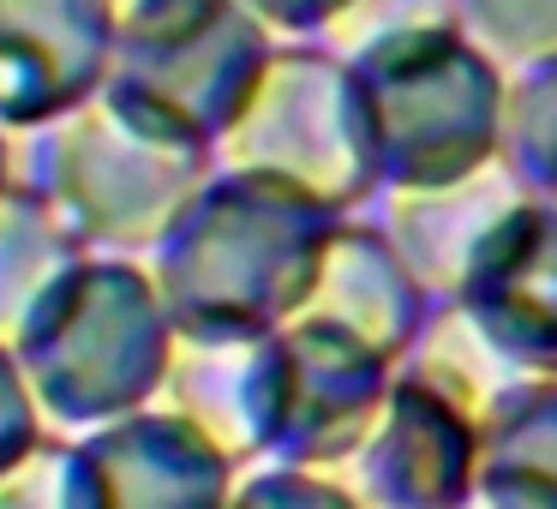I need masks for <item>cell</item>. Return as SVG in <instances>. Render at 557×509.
I'll use <instances>...</instances> for the list:
<instances>
[{
	"mask_svg": "<svg viewBox=\"0 0 557 509\" xmlns=\"http://www.w3.org/2000/svg\"><path fill=\"white\" fill-rule=\"evenodd\" d=\"M66 485L73 509H216L222 456L198 425L121 413L66 449Z\"/></svg>",
	"mask_w": 557,
	"mask_h": 509,
	"instance_id": "cell-4",
	"label": "cell"
},
{
	"mask_svg": "<svg viewBox=\"0 0 557 509\" xmlns=\"http://www.w3.org/2000/svg\"><path fill=\"white\" fill-rule=\"evenodd\" d=\"M78 252H85L78 234L54 216V204L30 181H13L0 193V342H18L25 318Z\"/></svg>",
	"mask_w": 557,
	"mask_h": 509,
	"instance_id": "cell-5",
	"label": "cell"
},
{
	"mask_svg": "<svg viewBox=\"0 0 557 509\" xmlns=\"http://www.w3.org/2000/svg\"><path fill=\"white\" fill-rule=\"evenodd\" d=\"M114 0H0V126L42 133L109 78Z\"/></svg>",
	"mask_w": 557,
	"mask_h": 509,
	"instance_id": "cell-3",
	"label": "cell"
},
{
	"mask_svg": "<svg viewBox=\"0 0 557 509\" xmlns=\"http://www.w3.org/2000/svg\"><path fill=\"white\" fill-rule=\"evenodd\" d=\"M13 353L54 432H90L133 413L174 360L150 282L121 258L85 252L37 300Z\"/></svg>",
	"mask_w": 557,
	"mask_h": 509,
	"instance_id": "cell-1",
	"label": "cell"
},
{
	"mask_svg": "<svg viewBox=\"0 0 557 509\" xmlns=\"http://www.w3.org/2000/svg\"><path fill=\"white\" fill-rule=\"evenodd\" d=\"M25 181L54 204L78 246L138 252L174 228L198 181V150L157 138L97 90L73 114L30 133Z\"/></svg>",
	"mask_w": 557,
	"mask_h": 509,
	"instance_id": "cell-2",
	"label": "cell"
},
{
	"mask_svg": "<svg viewBox=\"0 0 557 509\" xmlns=\"http://www.w3.org/2000/svg\"><path fill=\"white\" fill-rule=\"evenodd\" d=\"M49 432L54 425L42 420V401H37V389H30L25 365H18L13 342H0V473L18 468L30 449L49 444Z\"/></svg>",
	"mask_w": 557,
	"mask_h": 509,
	"instance_id": "cell-6",
	"label": "cell"
},
{
	"mask_svg": "<svg viewBox=\"0 0 557 509\" xmlns=\"http://www.w3.org/2000/svg\"><path fill=\"white\" fill-rule=\"evenodd\" d=\"M114 7H121V13H126V7H138V0H114Z\"/></svg>",
	"mask_w": 557,
	"mask_h": 509,
	"instance_id": "cell-9",
	"label": "cell"
},
{
	"mask_svg": "<svg viewBox=\"0 0 557 509\" xmlns=\"http://www.w3.org/2000/svg\"><path fill=\"white\" fill-rule=\"evenodd\" d=\"M0 509H73V485H66V444L30 449L18 468L0 473Z\"/></svg>",
	"mask_w": 557,
	"mask_h": 509,
	"instance_id": "cell-7",
	"label": "cell"
},
{
	"mask_svg": "<svg viewBox=\"0 0 557 509\" xmlns=\"http://www.w3.org/2000/svg\"><path fill=\"white\" fill-rule=\"evenodd\" d=\"M7 186H13V133L0 126V193H7Z\"/></svg>",
	"mask_w": 557,
	"mask_h": 509,
	"instance_id": "cell-8",
	"label": "cell"
}]
</instances>
